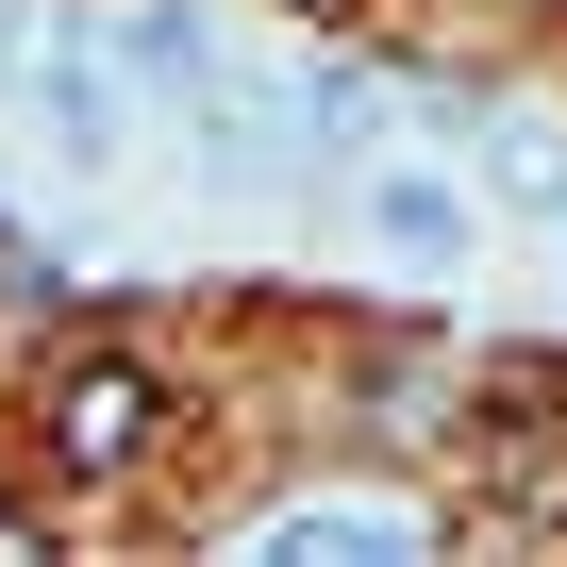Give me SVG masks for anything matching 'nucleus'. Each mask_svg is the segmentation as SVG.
Here are the masks:
<instances>
[{
    "label": "nucleus",
    "mask_w": 567,
    "mask_h": 567,
    "mask_svg": "<svg viewBox=\"0 0 567 567\" xmlns=\"http://www.w3.org/2000/svg\"><path fill=\"white\" fill-rule=\"evenodd\" d=\"M18 84H34V117H51V151H68V167H101V151H117V68H101L84 34H34V68H18Z\"/></svg>",
    "instance_id": "1"
},
{
    "label": "nucleus",
    "mask_w": 567,
    "mask_h": 567,
    "mask_svg": "<svg viewBox=\"0 0 567 567\" xmlns=\"http://www.w3.org/2000/svg\"><path fill=\"white\" fill-rule=\"evenodd\" d=\"M51 451L68 467H134L151 451V368H68L51 384Z\"/></svg>",
    "instance_id": "2"
},
{
    "label": "nucleus",
    "mask_w": 567,
    "mask_h": 567,
    "mask_svg": "<svg viewBox=\"0 0 567 567\" xmlns=\"http://www.w3.org/2000/svg\"><path fill=\"white\" fill-rule=\"evenodd\" d=\"M267 550H284V567H351V550H417V517H401V501H301Z\"/></svg>",
    "instance_id": "3"
},
{
    "label": "nucleus",
    "mask_w": 567,
    "mask_h": 567,
    "mask_svg": "<svg viewBox=\"0 0 567 567\" xmlns=\"http://www.w3.org/2000/svg\"><path fill=\"white\" fill-rule=\"evenodd\" d=\"M368 234H384V250H417V267H434V250H451V234H467V200H451V184H417V167H384V184H368Z\"/></svg>",
    "instance_id": "4"
},
{
    "label": "nucleus",
    "mask_w": 567,
    "mask_h": 567,
    "mask_svg": "<svg viewBox=\"0 0 567 567\" xmlns=\"http://www.w3.org/2000/svg\"><path fill=\"white\" fill-rule=\"evenodd\" d=\"M117 51H134V84H167V101H200L217 68H200V34L167 18V0H151V18H117Z\"/></svg>",
    "instance_id": "5"
},
{
    "label": "nucleus",
    "mask_w": 567,
    "mask_h": 567,
    "mask_svg": "<svg viewBox=\"0 0 567 567\" xmlns=\"http://www.w3.org/2000/svg\"><path fill=\"white\" fill-rule=\"evenodd\" d=\"M301 134H351V151H368V134H384V84L318 51V68H301Z\"/></svg>",
    "instance_id": "6"
},
{
    "label": "nucleus",
    "mask_w": 567,
    "mask_h": 567,
    "mask_svg": "<svg viewBox=\"0 0 567 567\" xmlns=\"http://www.w3.org/2000/svg\"><path fill=\"white\" fill-rule=\"evenodd\" d=\"M501 184H517V217H567V151L550 134H501Z\"/></svg>",
    "instance_id": "7"
}]
</instances>
